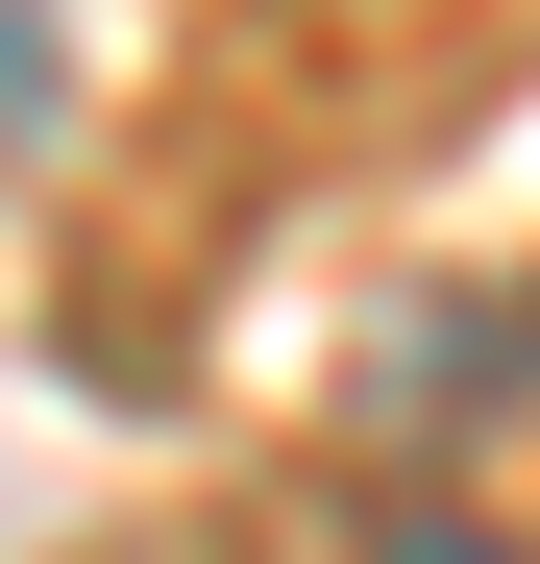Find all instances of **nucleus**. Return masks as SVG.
<instances>
[{
	"label": "nucleus",
	"mask_w": 540,
	"mask_h": 564,
	"mask_svg": "<svg viewBox=\"0 0 540 564\" xmlns=\"http://www.w3.org/2000/svg\"><path fill=\"white\" fill-rule=\"evenodd\" d=\"M393 564H516V540H467V516H393Z\"/></svg>",
	"instance_id": "nucleus-1"
}]
</instances>
